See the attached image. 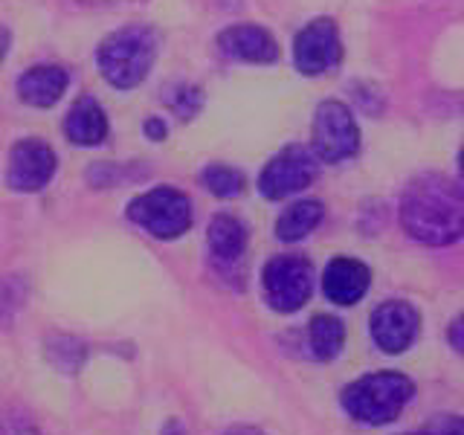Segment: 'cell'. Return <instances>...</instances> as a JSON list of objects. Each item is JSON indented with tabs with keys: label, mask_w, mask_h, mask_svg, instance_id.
I'll return each instance as SVG.
<instances>
[{
	"label": "cell",
	"mask_w": 464,
	"mask_h": 435,
	"mask_svg": "<svg viewBox=\"0 0 464 435\" xmlns=\"http://www.w3.org/2000/svg\"><path fill=\"white\" fill-rule=\"evenodd\" d=\"M401 227L430 246L459 241L464 236V188L441 174H420L401 198Z\"/></svg>",
	"instance_id": "6da1fadb"
},
{
	"label": "cell",
	"mask_w": 464,
	"mask_h": 435,
	"mask_svg": "<svg viewBox=\"0 0 464 435\" xmlns=\"http://www.w3.org/2000/svg\"><path fill=\"white\" fill-rule=\"evenodd\" d=\"M157 58V33L149 26H125L116 29L99 44L96 62L102 76L108 84L120 87V91H130L137 87Z\"/></svg>",
	"instance_id": "7a4b0ae2"
},
{
	"label": "cell",
	"mask_w": 464,
	"mask_h": 435,
	"mask_svg": "<svg viewBox=\"0 0 464 435\" xmlns=\"http://www.w3.org/2000/svg\"><path fill=\"white\" fill-rule=\"evenodd\" d=\"M412 381L401 372H374L354 381L343 392V406L360 424L381 427L398 418L412 398Z\"/></svg>",
	"instance_id": "3957f363"
},
{
	"label": "cell",
	"mask_w": 464,
	"mask_h": 435,
	"mask_svg": "<svg viewBox=\"0 0 464 435\" xmlns=\"http://www.w3.org/2000/svg\"><path fill=\"white\" fill-rule=\"evenodd\" d=\"M128 218L145 232H151L154 238L171 241L192 227V203L178 188L160 186L130 200Z\"/></svg>",
	"instance_id": "277c9868"
},
{
	"label": "cell",
	"mask_w": 464,
	"mask_h": 435,
	"mask_svg": "<svg viewBox=\"0 0 464 435\" xmlns=\"http://www.w3.org/2000/svg\"><path fill=\"white\" fill-rule=\"evenodd\" d=\"M261 285H265V296L273 311L294 314L311 299L314 270L299 256H276L265 265Z\"/></svg>",
	"instance_id": "5b68a950"
},
{
	"label": "cell",
	"mask_w": 464,
	"mask_h": 435,
	"mask_svg": "<svg viewBox=\"0 0 464 435\" xmlns=\"http://www.w3.org/2000/svg\"><path fill=\"white\" fill-rule=\"evenodd\" d=\"M360 149V130L343 102H323L314 116V154L323 163H340Z\"/></svg>",
	"instance_id": "8992f818"
},
{
	"label": "cell",
	"mask_w": 464,
	"mask_h": 435,
	"mask_svg": "<svg viewBox=\"0 0 464 435\" xmlns=\"http://www.w3.org/2000/svg\"><path fill=\"white\" fill-rule=\"evenodd\" d=\"M316 160L319 157L314 151L302 149V145H290L265 166L258 178V192L267 200H282L302 192L316 178Z\"/></svg>",
	"instance_id": "52a82bcc"
},
{
	"label": "cell",
	"mask_w": 464,
	"mask_h": 435,
	"mask_svg": "<svg viewBox=\"0 0 464 435\" xmlns=\"http://www.w3.org/2000/svg\"><path fill=\"white\" fill-rule=\"evenodd\" d=\"M343 58V44L334 21H311L294 41V62L304 76H323L334 70Z\"/></svg>",
	"instance_id": "ba28073f"
},
{
	"label": "cell",
	"mask_w": 464,
	"mask_h": 435,
	"mask_svg": "<svg viewBox=\"0 0 464 435\" xmlns=\"http://www.w3.org/2000/svg\"><path fill=\"white\" fill-rule=\"evenodd\" d=\"M55 174V151L41 140H21L9 154L6 183L14 192H38Z\"/></svg>",
	"instance_id": "9c48e42d"
},
{
	"label": "cell",
	"mask_w": 464,
	"mask_h": 435,
	"mask_svg": "<svg viewBox=\"0 0 464 435\" xmlns=\"http://www.w3.org/2000/svg\"><path fill=\"white\" fill-rule=\"evenodd\" d=\"M420 328V316L410 302H383L381 308L372 314V337L377 348L386 354H401L406 352Z\"/></svg>",
	"instance_id": "30bf717a"
},
{
	"label": "cell",
	"mask_w": 464,
	"mask_h": 435,
	"mask_svg": "<svg viewBox=\"0 0 464 435\" xmlns=\"http://www.w3.org/2000/svg\"><path fill=\"white\" fill-rule=\"evenodd\" d=\"M218 47H221L227 58H241V62H253V64H270L279 58V47H276L273 35L267 29L253 24L224 29L218 35Z\"/></svg>",
	"instance_id": "8fae6325"
},
{
	"label": "cell",
	"mask_w": 464,
	"mask_h": 435,
	"mask_svg": "<svg viewBox=\"0 0 464 435\" xmlns=\"http://www.w3.org/2000/svg\"><path fill=\"white\" fill-rule=\"evenodd\" d=\"M372 282L369 267L357 258H334L325 267V279H323V294L334 304H354L366 296Z\"/></svg>",
	"instance_id": "7c38bea8"
},
{
	"label": "cell",
	"mask_w": 464,
	"mask_h": 435,
	"mask_svg": "<svg viewBox=\"0 0 464 435\" xmlns=\"http://www.w3.org/2000/svg\"><path fill=\"white\" fill-rule=\"evenodd\" d=\"M67 84H70V76H67L64 67L38 64L33 70H26L24 76L18 79V93H21V99L26 102V105L50 108L64 96Z\"/></svg>",
	"instance_id": "4fadbf2b"
},
{
	"label": "cell",
	"mask_w": 464,
	"mask_h": 435,
	"mask_svg": "<svg viewBox=\"0 0 464 435\" xmlns=\"http://www.w3.org/2000/svg\"><path fill=\"white\" fill-rule=\"evenodd\" d=\"M64 134L70 142L84 145H99L102 140L108 137V120H105V111L99 108V102L93 96H82L76 99V105L70 108L67 120H64Z\"/></svg>",
	"instance_id": "5bb4252c"
},
{
	"label": "cell",
	"mask_w": 464,
	"mask_h": 435,
	"mask_svg": "<svg viewBox=\"0 0 464 435\" xmlns=\"http://www.w3.org/2000/svg\"><path fill=\"white\" fill-rule=\"evenodd\" d=\"M209 250L218 261H238L246 250V227L236 215H215L209 224Z\"/></svg>",
	"instance_id": "9a60e30c"
},
{
	"label": "cell",
	"mask_w": 464,
	"mask_h": 435,
	"mask_svg": "<svg viewBox=\"0 0 464 435\" xmlns=\"http://www.w3.org/2000/svg\"><path fill=\"white\" fill-rule=\"evenodd\" d=\"M319 221H323V203L299 200L279 215V221H276V236L282 241H302L304 236H311V232L319 227Z\"/></svg>",
	"instance_id": "2e32d148"
},
{
	"label": "cell",
	"mask_w": 464,
	"mask_h": 435,
	"mask_svg": "<svg viewBox=\"0 0 464 435\" xmlns=\"http://www.w3.org/2000/svg\"><path fill=\"white\" fill-rule=\"evenodd\" d=\"M308 340H311V352L316 360H334L343 352V343H345V325L340 323L337 316H328V314H319L311 319V328H308Z\"/></svg>",
	"instance_id": "e0dca14e"
},
{
	"label": "cell",
	"mask_w": 464,
	"mask_h": 435,
	"mask_svg": "<svg viewBox=\"0 0 464 435\" xmlns=\"http://www.w3.org/2000/svg\"><path fill=\"white\" fill-rule=\"evenodd\" d=\"M200 183L209 188L212 195L218 198H236L244 192V174L232 166H221V163H212L200 171Z\"/></svg>",
	"instance_id": "ac0fdd59"
},
{
	"label": "cell",
	"mask_w": 464,
	"mask_h": 435,
	"mask_svg": "<svg viewBox=\"0 0 464 435\" xmlns=\"http://www.w3.org/2000/svg\"><path fill=\"white\" fill-rule=\"evenodd\" d=\"M169 105H171L174 113L180 116V120H192V116H195V113L200 111V105H203V96H200L198 87H192V84H180L178 91L171 93Z\"/></svg>",
	"instance_id": "d6986e66"
},
{
	"label": "cell",
	"mask_w": 464,
	"mask_h": 435,
	"mask_svg": "<svg viewBox=\"0 0 464 435\" xmlns=\"http://www.w3.org/2000/svg\"><path fill=\"white\" fill-rule=\"evenodd\" d=\"M4 435H41L38 432V427L33 424V420H26L24 415L18 418V415H6V420H4Z\"/></svg>",
	"instance_id": "ffe728a7"
},
{
	"label": "cell",
	"mask_w": 464,
	"mask_h": 435,
	"mask_svg": "<svg viewBox=\"0 0 464 435\" xmlns=\"http://www.w3.org/2000/svg\"><path fill=\"white\" fill-rule=\"evenodd\" d=\"M430 432H432V435H464V418H459V415H447V418H441L435 427H430Z\"/></svg>",
	"instance_id": "44dd1931"
},
{
	"label": "cell",
	"mask_w": 464,
	"mask_h": 435,
	"mask_svg": "<svg viewBox=\"0 0 464 435\" xmlns=\"http://www.w3.org/2000/svg\"><path fill=\"white\" fill-rule=\"evenodd\" d=\"M447 340H450V345H453L459 354H464V314L453 319V325H450Z\"/></svg>",
	"instance_id": "7402d4cb"
},
{
	"label": "cell",
	"mask_w": 464,
	"mask_h": 435,
	"mask_svg": "<svg viewBox=\"0 0 464 435\" xmlns=\"http://www.w3.org/2000/svg\"><path fill=\"white\" fill-rule=\"evenodd\" d=\"M145 134H149V140H163L166 137V122L163 120H149V122H145Z\"/></svg>",
	"instance_id": "603a6c76"
},
{
	"label": "cell",
	"mask_w": 464,
	"mask_h": 435,
	"mask_svg": "<svg viewBox=\"0 0 464 435\" xmlns=\"http://www.w3.org/2000/svg\"><path fill=\"white\" fill-rule=\"evenodd\" d=\"M160 435H188V432H186V427L180 424L178 418H171L169 424L163 427V432H160Z\"/></svg>",
	"instance_id": "cb8c5ba5"
},
{
	"label": "cell",
	"mask_w": 464,
	"mask_h": 435,
	"mask_svg": "<svg viewBox=\"0 0 464 435\" xmlns=\"http://www.w3.org/2000/svg\"><path fill=\"white\" fill-rule=\"evenodd\" d=\"M224 435H265V432L256 430V427H232V430H227Z\"/></svg>",
	"instance_id": "d4e9b609"
},
{
	"label": "cell",
	"mask_w": 464,
	"mask_h": 435,
	"mask_svg": "<svg viewBox=\"0 0 464 435\" xmlns=\"http://www.w3.org/2000/svg\"><path fill=\"white\" fill-rule=\"evenodd\" d=\"M84 4H93V6H105V4H120V0H84Z\"/></svg>",
	"instance_id": "484cf974"
},
{
	"label": "cell",
	"mask_w": 464,
	"mask_h": 435,
	"mask_svg": "<svg viewBox=\"0 0 464 435\" xmlns=\"http://www.w3.org/2000/svg\"><path fill=\"white\" fill-rule=\"evenodd\" d=\"M459 171H461V178H464V149L459 151Z\"/></svg>",
	"instance_id": "4316f807"
},
{
	"label": "cell",
	"mask_w": 464,
	"mask_h": 435,
	"mask_svg": "<svg viewBox=\"0 0 464 435\" xmlns=\"http://www.w3.org/2000/svg\"><path fill=\"white\" fill-rule=\"evenodd\" d=\"M418 435H432V432H430V430H427V432H418Z\"/></svg>",
	"instance_id": "83f0119b"
}]
</instances>
